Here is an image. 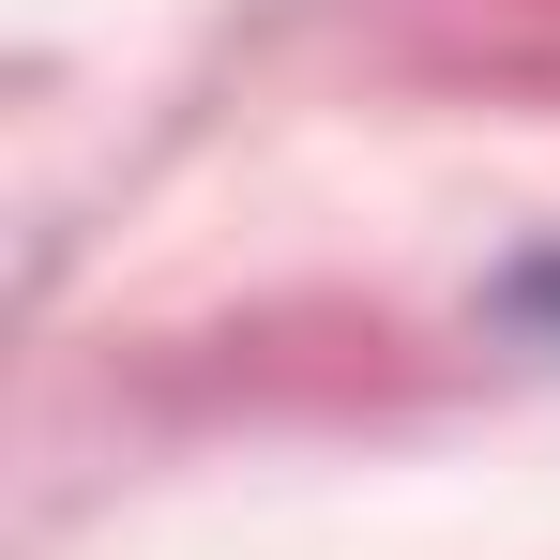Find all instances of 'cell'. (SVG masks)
I'll return each mask as SVG.
<instances>
[{
  "label": "cell",
  "mask_w": 560,
  "mask_h": 560,
  "mask_svg": "<svg viewBox=\"0 0 560 560\" xmlns=\"http://www.w3.org/2000/svg\"><path fill=\"white\" fill-rule=\"evenodd\" d=\"M530 303H560V273H530Z\"/></svg>",
  "instance_id": "obj_1"
}]
</instances>
